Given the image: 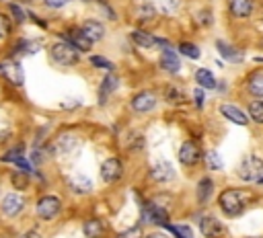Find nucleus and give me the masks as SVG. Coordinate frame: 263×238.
<instances>
[{
  "label": "nucleus",
  "mask_w": 263,
  "mask_h": 238,
  "mask_svg": "<svg viewBox=\"0 0 263 238\" xmlns=\"http://www.w3.org/2000/svg\"><path fill=\"white\" fill-rule=\"evenodd\" d=\"M23 156V146H16V148H10L4 156H2V162H14L16 158Z\"/></svg>",
  "instance_id": "40"
},
{
  "label": "nucleus",
  "mask_w": 263,
  "mask_h": 238,
  "mask_svg": "<svg viewBox=\"0 0 263 238\" xmlns=\"http://www.w3.org/2000/svg\"><path fill=\"white\" fill-rule=\"evenodd\" d=\"M90 64H92L95 68H103V70H107V72H113V70H115V64L109 62V60L103 57V55H90Z\"/></svg>",
  "instance_id": "35"
},
{
  "label": "nucleus",
  "mask_w": 263,
  "mask_h": 238,
  "mask_svg": "<svg viewBox=\"0 0 263 238\" xmlns=\"http://www.w3.org/2000/svg\"><path fill=\"white\" fill-rule=\"evenodd\" d=\"M212 193H214V181L210 176L199 179V183H197V203H208Z\"/></svg>",
  "instance_id": "23"
},
{
  "label": "nucleus",
  "mask_w": 263,
  "mask_h": 238,
  "mask_svg": "<svg viewBox=\"0 0 263 238\" xmlns=\"http://www.w3.org/2000/svg\"><path fill=\"white\" fill-rule=\"evenodd\" d=\"M138 18L142 21V23H148V21H152L154 18V14H156V8H154V4H150V2H142L140 6H138Z\"/></svg>",
  "instance_id": "32"
},
{
  "label": "nucleus",
  "mask_w": 263,
  "mask_h": 238,
  "mask_svg": "<svg viewBox=\"0 0 263 238\" xmlns=\"http://www.w3.org/2000/svg\"><path fill=\"white\" fill-rule=\"evenodd\" d=\"M162 94H164V101H166L168 105H183V103H185V92H183L179 86L166 84Z\"/></svg>",
  "instance_id": "26"
},
{
  "label": "nucleus",
  "mask_w": 263,
  "mask_h": 238,
  "mask_svg": "<svg viewBox=\"0 0 263 238\" xmlns=\"http://www.w3.org/2000/svg\"><path fill=\"white\" fill-rule=\"evenodd\" d=\"M115 238H144V232H142V226L138 224V226H132V228L119 232Z\"/></svg>",
  "instance_id": "37"
},
{
  "label": "nucleus",
  "mask_w": 263,
  "mask_h": 238,
  "mask_svg": "<svg viewBox=\"0 0 263 238\" xmlns=\"http://www.w3.org/2000/svg\"><path fill=\"white\" fill-rule=\"evenodd\" d=\"M10 183H12V187L16 189V191H25L27 187H29V174L27 172H23V170H14L12 174H10Z\"/></svg>",
  "instance_id": "31"
},
{
  "label": "nucleus",
  "mask_w": 263,
  "mask_h": 238,
  "mask_svg": "<svg viewBox=\"0 0 263 238\" xmlns=\"http://www.w3.org/2000/svg\"><path fill=\"white\" fill-rule=\"evenodd\" d=\"M247 203H249V193L242 191V189H226V191H222L220 197H218V205H220V209H222L228 217L240 215V213L245 211Z\"/></svg>",
  "instance_id": "1"
},
{
  "label": "nucleus",
  "mask_w": 263,
  "mask_h": 238,
  "mask_svg": "<svg viewBox=\"0 0 263 238\" xmlns=\"http://www.w3.org/2000/svg\"><path fill=\"white\" fill-rule=\"evenodd\" d=\"M197 21H199L201 27H210V25L214 23V14H212V10H201V12L197 14Z\"/></svg>",
  "instance_id": "41"
},
{
  "label": "nucleus",
  "mask_w": 263,
  "mask_h": 238,
  "mask_svg": "<svg viewBox=\"0 0 263 238\" xmlns=\"http://www.w3.org/2000/svg\"><path fill=\"white\" fill-rule=\"evenodd\" d=\"M119 176H121V160L115 158V156L107 158V160L101 164V181L107 183V185H111V183H115Z\"/></svg>",
  "instance_id": "8"
},
{
  "label": "nucleus",
  "mask_w": 263,
  "mask_h": 238,
  "mask_svg": "<svg viewBox=\"0 0 263 238\" xmlns=\"http://www.w3.org/2000/svg\"><path fill=\"white\" fill-rule=\"evenodd\" d=\"M142 224H156L166 226L168 224V211L160 203H144L142 205Z\"/></svg>",
  "instance_id": "5"
},
{
  "label": "nucleus",
  "mask_w": 263,
  "mask_h": 238,
  "mask_svg": "<svg viewBox=\"0 0 263 238\" xmlns=\"http://www.w3.org/2000/svg\"><path fill=\"white\" fill-rule=\"evenodd\" d=\"M179 53H183V55L189 57V60H199V57H201L199 47H197L195 43H191V41H183V43H179Z\"/></svg>",
  "instance_id": "30"
},
{
  "label": "nucleus",
  "mask_w": 263,
  "mask_h": 238,
  "mask_svg": "<svg viewBox=\"0 0 263 238\" xmlns=\"http://www.w3.org/2000/svg\"><path fill=\"white\" fill-rule=\"evenodd\" d=\"M158 64H160V68H162L164 72H168V74H177V72L181 70V57H179V53H177L173 47L160 51Z\"/></svg>",
  "instance_id": "10"
},
{
  "label": "nucleus",
  "mask_w": 263,
  "mask_h": 238,
  "mask_svg": "<svg viewBox=\"0 0 263 238\" xmlns=\"http://www.w3.org/2000/svg\"><path fill=\"white\" fill-rule=\"evenodd\" d=\"M25 207V199L18 193H8L0 205V211L4 217H16Z\"/></svg>",
  "instance_id": "9"
},
{
  "label": "nucleus",
  "mask_w": 263,
  "mask_h": 238,
  "mask_svg": "<svg viewBox=\"0 0 263 238\" xmlns=\"http://www.w3.org/2000/svg\"><path fill=\"white\" fill-rule=\"evenodd\" d=\"M150 179L156 181V183H168V181H173V179H175V168H173V164L166 162V160H160V162L152 164V168H150Z\"/></svg>",
  "instance_id": "11"
},
{
  "label": "nucleus",
  "mask_w": 263,
  "mask_h": 238,
  "mask_svg": "<svg viewBox=\"0 0 263 238\" xmlns=\"http://www.w3.org/2000/svg\"><path fill=\"white\" fill-rule=\"evenodd\" d=\"M49 53H51V60H53L58 66H74V64H78V60H80V53H78L68 41H55V43L49 47Z\"/></svg>",
  "instance_id": "2"
},
{
  "label": "nucleus",
  "mask_w": 263,
  "mask_h": 238,
  "mask_svg": "<svg viewBox=\"0 0 263 238\" xmlns=\"http://www.w3.org/2000/svg\"><path fill=\"white\" fill-rule=\"evenodd\" d=\"M8 10H10V14L14 16V21H16V23H25V21H27V12H25L18 4L10 2V4H8Z\"/></svg>",
  "instance_id": "38"
},
{
  "label": "nucleus",
  "mask_w": 263,
  "mask_h": 238,
  "mask_svg": "<svg viewBox=\"0 0 263 238\" xmlns=\"http://www.w3.org/2000/svg\"><path fill=\"white\" fill-rule=\"evenodd\" d=\"M228 10L236 18H247L253 12V0H228Z\"/></svg>",
  "instance_id": "20"
},
{
  "label": "nucleus",
  "mask_w": 263,
  "mask_h": 238,
  "mask_svg": "<svg viewBox=\"0 0 263 238\" xmlns=\"http://www.w3.org/2000/svg\"><path fill=\"white\" fill-rule=\"evenodd\" d=\"M195 82L199 84V88H205V90L216 88V76H214L212 70H208V68H199V70L195 72Z\"/></svg>",
  "instance_id": "24"
},
{
  "label": "nucleus",
  "mask_w": 263,
  "mask_h": 238,
  "mask_svg": "<svg viewBox=\"0 0 263 238\" xmlns=\"http://www.w3.org/2000/svg\"><path fill=\"white\" fill-rule=\"evenodd\" d=\"M8 35H10V18L0 12V41L8 39Z\"/></svg>",
  "instance_id": "39"
},
{
  "label": "nucleus",
  "mask_w": 263,
  "mask_h": 238,
  "mask_svg": "<svg viewBox=\"0 0 263 238\" xmlns=\"http://www.w3.org/2000/svg\"><path fill=\"white\" fill-rule=\"evenodd\" d=\"M166 228L173 232L175 238H193V232L185 224H166Z\"/></svg>",
  "instance_id": "34"
},
{
  "label": "nucleus",
  "mask_w": 263,
  "mask_h": 238,
  "mask_svg": "<svg viewBox=\"0 0 263 238\" xmlns=\"http://www.w3.org/2000/svg\"><path fill=\"white\" fill-rule=\"evenodd\" d=\"M257 183H259V185H263V174H261V176L257 179Z\"/></svg>",
  "instance_id": "49"
},
{
  "label": "nucleus",
  "mask_w": 263,
  "mask_h": 238,
  "mask_svg": "<svg viewBox=\"0 0 263 238\" xmlns=\"http://www.w3.org/2000/svg\"><path fill=\"white\" fill-rule=\"evenodd\" d=\"M199 232L205 236V238H218L222 234V224L218 217L214 215H203L199 220Z\"/></svg>",
  "instance_id": "14"
},
{
  "label": "nucleus",
  "mask_w": 263,
  "mask_h": 238,
  "mask_svg": "<svg viewBox=\"0 0 263 238\" xmlns=\"http://www.w3.org/2000/svg\"><path fill=\"white\" fill-rule=\"evenodd\" d=\"M117 86H119V78L113 72H107V76L101 80V86H99V103L105 105L107 98L117 90Z\"/></svg>",
  "instance_id": "12"
},
{
  "label": "nucleus",
  "mask_w": 263,
  "mask_h": 238,
  "mask_svg": "<svg viewBox=\"0 0 263 238\" xmlns=\"http://www.w3.org/2000/svg\"><path fill=\"white\" fill-rule=\"evenodd\" d=\"M156 94L152 92V90H140L134 98H132V109L136 111V113H148V111H152L154 107H156Z\"/></svg>",
  "instance_id": "7"
},
{
  "label": "nucleus",
  "mask_w": 263,
  "mask_h": 238,
  "mask_svg": "<svg viewBox=\"0 0 263 238\" xmlns=\"http://www.w3.org/2000/svg\"><path fill=\"white\" fill-rule=\"evenodd\" d=\"M66 39H68V43H70L76 51H90V47H92V41L86 39L80 29H70L68 35H66Z\"/></svg>",
  "instance_id": "17"
},
{
  "label": "nucleus",
  "mask_w": 263,
  "mask_h": 238,
  "mask_svg": "<svg viewBox=\"0 0 263 238\" xmlns=\"http://www.w3.org/2000/svg\"><path fill=\"white\" fill-rule=\"evenodd\" d=\"M4 70H6V76H8V80H12L16 86H21V84H23V80H25V74H23V70H21V64H18V62H12V64L4 66Z\"/></svg>",
  "instance_id": "29"
},
{
  "label": "nucleus",
  "mask_w": 263,
  "mask_h": 238,
  "mask_svg": "<svg viewBox=\"0 0 263 238\" xmlns=\"http://www.w3.org/2000/svg\"><path fill=\"white\" fill-rule=\"evenodd\" d=\"M60 207H62L60 197H55V195H43V197H39L37 203H35V213H37L39 220L51 222V220L58 215Z\"/></svg>",
  "instance_id": "4"
},
{
  "label": "nucleus",
  "mask_w": 263,
  "mask_h": 238,
  "mask_svg": "<svg viewBox=\"0 0 263 238\" xmlns=\"http://www.w3.org/2000/svg\"><path fill=\"white\" fill-rule=\"evenodd\" d=\"M129 37H132V41H134L138 47H142V49H150V47H154V43H156V37L150 35L148 31H142V29L132 31Z\"/></svg>",
  "instance_id": "22"
},
{
  "label": "nucleus",
  "mask_w": 263,
  "mask_h": 238,
  "mask_svg": "<svg viewBox=\"0 0 263 238\" xmlns=\"http://www.w3.org/2000/svg\"><path fill=\"white\" fill-rule=\"evenodd\" d=\"M205 166L210 170H222L224 168V162H222V158H220V154L216 150H208L205 152Z\"/></svg>",
  "instance_id": "33"
},
{
  "label": "nucleus",
  "mask_w": 263,
  "mask_h": 238,
  "mask_svg": "<svg viewBox=\"0 0 263 238\" xmlns=\"http://www.w3.org/2000/svg\"><path fill=\"white\" fill-rule=\"evenodd\" d=\"M193 96H195V105H197V109H201L203 107V88H195L193 90Z\"/></svg>",
  "instance_id": "43"
},
{
  "label": "nucleus",
  "mask_w": 263,
  "mask_h": 238,
  "mask_svg": "<svg viewBox=\"0 0 263 238\" xmlns=\"http://www.w3.org/2000/svg\"><path fill=\"white\" fill-rule=\"evenodd\" d=\"M76 146H78V137L74 133H62L55 140V150L60 154H70V152H74Z\"/></svg>",
  "instance_id": "21"
},
{
  "label": "nucleus",
  "mask_w": 263,
  "mask_h": 238,
  "mask_svg": "<svg viewBox=\"0 0 263 238\" xmlns=\"http://www.w3.org/2000/svg\"><path fill=\"white\" fill-rule=\"evenodd\" d=\"M199 160H201V150H199L197 142H193V140L183 142L179 148V162L183 166H195Z\"/></svg>",
  "instance_id": "6"
},
{
  "label": "nucleus",
  "mask_w": 263,
  "mask_h": 238,
  "mask_svg": "<svg viewBox=\"0 0 263 238\" xmlns=\"http://www.w3.org/2000/svg\"><path fill=\"white\" fill-rule=\"evenodd\" d=\"M247 90L257 96V98H263V72H253L247 80Z\"/></svg>",
  "instance_id": "25"
},
{
  "label": "nucleus",
  "mask_w": 263,
  "mask_h": 238,
  "mask_svg": "<svg viewBox=\"0 0 263 238\" xmlns=\"http://www.w3.org/2000/svg\"><path fill=\"white\" fill-rule=\"evenodd\" d=\"M236 174L240 181H247V183H253L257 181L261 174H263V160L255 154H249L242 158V162L238 164L236 168Z\"/></svg>",
  "instance_id": "3"
},
{
  "label": "nucleus",
  "mask_w": 263,
  "mask_h": 238,
  "mask_svg": "<svg viewBox=\"0 0 263 238\" xmlns=\"http://www.w3.org/2000/svg\"><path fill=\"white\" fill-rule=\"evenodd\" d=\"M80 2H92V0H80Z\"/></svg>",
  "instance_id": "51"
},
{
  "label": "nucleus",
  "mask_w": 263,
  "mask_h": 238,
  "mask_svg": "<svg viewBox=\"0 0 263 238\" xmlns=\"http://www.w3.org/2000/svg\"><path fill=\"white\" fill-rule=\"evenodd\" d=\"M80 31H82V33H84V37H86V39H90L92 43L101 41V39H103V35H105V27H103V23H101V21H95V18L84 21V23L80 25Z\"/></svg>",
  "instance_id": "13"
},
{
  "label": "nucleus",
  "mask_w": 263,
  "mask_h": 238,
  "mask_svg": "<svg viewBox=\"0 0 263 238\" xmlns=\"http://www.w3.org/2000/svg\"><path fill=\"white\" fill-rule=\"evenodd\" d=\"M29 16H31V18H33V21H35V25H39V27H43V29H45V27H47V23H45V21H43V18H39V16H35V14H33V12H31V14H29Z\"/></svg>",
  "instance_id": "48"
},
{
  "label": "nucleus",
  "mask_w": 263,
  "mask_h": 238,
  "mask_svg": "<svg viewBox=\"0 0 263 238\" xmlns=\"http://www.w3.org/2000/svg\"><path fill=\"white\" fill-rule=\"evenodd\" d=\"M220 113H222L228 121H232V123H236V125H247V123H249L247 113H245L242 109H238L236 105L224 103V105H220Z\"/></svg>",
  "instance_id": "15"
},
{
  "label": "nucleus",
  "mask_w": 263,
  "mask_h": 238,
  "mask_svg": "<svg viewBox=\"0 0 263 238\" xmlns=\"http://www.w3.org/2000/svg\"><path fill=\"white\" fill-rule=\"evenodd\" d=\"M101 10H103V12H105V14H107L111 21H115V12L111 10V6H109L107 2H101Z\"/></svg>",
  "instance_id": "45"
},
{
  "label": "nucleus",
  "mask_w": 263,
  "mask_h": 238,
  "mask_svg": "<svg viewBox=\"0 0 263 238\" xmlns=\"http://www.w3.org/2000/svg\"><path fill=\"white\" fill-rule=\"evenodd\" d=\"M41 49V41L39 39H25L14 47V53H23V55H33Z\"/></svg>",
  "instance_id": "28"
},
{
  "label": "nucleus",
  "mask_w": 263,
  "mask_h": 238,
  "mask_svg": "<svg viewBox=\"0 0 263 238\" xmlns=\"http://www.w3.org/2000/svg\"><path fill=\"white\" fill-rule=\"evenodd\" d=\"M70 0H43V4L45 6H49V8H62V6H66Z\"/></svg>",
  "instance_id": "44"
},
{
  "label": "nucleus",
  "mask_w": 263,
  "mask_h": 238,
  "mask_svg": "<svg viewBox=\"0 0 263 238\" xmlns=\"http://www.w3.org/2000/svg\"><path fill=\"white\" fill-rule=\"evenodd\" d=\"M82 232H84L86 238H105V234H107V226H105L103 220H99V217H90V220H86V222L82 224Z\"/></svg>",
  "instance_id": "16"
},
{
  "label": "nucleus",
  "mask_w": 263,
  "mask_h": 238,
  "mask_svg": "<svg viewBox=\"0 0 263 238\" xmlns=\"http://www.w3.org/2000/svg\"><path fill=\"white\" fill-rule=\"evenodd\" d=\"M160 10L164 14H175L179 8H181V0H160Z\"/></svg>",
  "instance_id": "36"
},
{
  "label": "nucleus",
  "mask_w": 263,
  "mask_h": 238,
  "mask_svg": "<svg viewBox=\"0 0 263 238\" xmlns=\"http://www.w3.org/2000/svg\"><path fill=\"white\" fill-rule=\"evenodd\" d=\"M21 238H43V236L39 232H35V230H29V232H23Z\"/></svg>",
  "instance_id": "46"
},
{
  "label": "nucleus",
  "mask_w": 263,
  "mask_h": 238,
  "mask_svg": "<svg viewBox=\"0 0 263 238\" xmlns=\"http://www.w3.org/2000/svg\"><path fill=\"white\" fill-rule=\"evenodd\" d=\"M12 164H16V166H18V170H23V172H27V174H31V172H33V166H31V162H29L25 156L16 158Z\"/></svg>",
  "instance_id": "42"
},
{
  "label": "nucleus",
  "mask_w": 263,
  "mask_h": 238,
  "mask_svg": "<svg viewBox=\"0 0 263 238\" xmlns=\"http://www.w3.org/2000/svg\"><path fill=\"white\" fill-rule=\"evenodd\" d=\"M216 49H218V53L222 55V60H226V62H230V64H238V62H242V53H240V49H236L234 45H230V43H226V41H222V39L216 41Z\"/></svg>",
  "instance_id": "18"
},
{
  "label": "nucleus",
  "mask_w": 263,
  "mask_h": 238,
  "mask_svg": "<svg viewBox=\"0 0 263 238\" xmlns=\"http://www.w3.org/2000/svg\"><path fill=\"white\" fill-rule=\"evenodd\" d=\"M68 187L78 195H86L92 191V181L84 174H72V176H68Z\"/></svg>",
  "instance_id": "19"
},
{
  "label": "nucleus",
  "mask_w": 263,
  "mask_h": 238,
  "mask_svg": "<svg viewBox=\"0 0 263 238\" xmlns=\"http://www.w3.org/2000/svg\"><path fill=\"white\" fill-rule=\"evenodd\" d=\"M247 238H261V236H247Z\"/></svg>",
  "instance_id": "50"
},
{
  "label": "nucleus",
  "mask_w": 263,
  "mask_h": 238,
  "mask_svg": "<svg viewBox=\"0 0 263 238\" xmlns=\"http://www.w3.org/2000/svg\"><path fill=\"white\" fill-rule=\"evenodd\" d=\"M144 238H168L164 232H160V230H156V232H150V234H146Z\"/></svg>",
  "instance_id": "47"
},
{
  "label": "nucleus",
  "mask_w": 263,
  "mask_h": 238,
  "mask_svg": "<svg viewBox=\"0 0 263 238\" xmlns=\"http://www.w3.org/2000/svg\"><path fill=\"white\" fill-rule=\"evenodd\" d=\"M247 117H249V121H255V123L263 125V101H261V98H253V101L249 103Z\"/></svg>",
  "instance_id": "27"
}]
</instances>
